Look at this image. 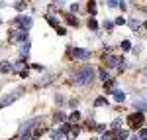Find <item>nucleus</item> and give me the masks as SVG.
<instances>
[{"label":"nucleus","instance_id":"4468645a","mask_svg":"<svg viewBox=\"0 0 147 140\" xmlns=\"http://www.w3.org/2000/svg\"><path fill=\"white\" fill-rule=\"evenodd\" d=\"M94 105H96V107H102V105H108V101H106V99H104V97H98V99H96V101H94Z\"/></svg>","mask_w":147,"mask_h":140},{"label":"nucleus","instance_id":"423d86ee","mask_svg":"<svg viewBox=\"0 0 147 140\" xmlns=\"http://www.w3.org/2000/svg\"><path fill=\"white\" fill-rule=\"evenodd\" d=\"M26 38H28V30H18L16 34L10 36L12 42H26Z\"/></svg>","mask_w":147,"mask_h":140},{"label":"nucleus","instance_id":"aec40b11","mask_svg":"<svg viewBox=\"0 0 147 140\" xmlns=\"http://www.w3.org/2000/svg\"><path fill=\"white\" fill-rule=\"evenodd\" d=\"M55 120L59 122V120H65V115L63 113H55Z\"/></svg>","mask_w":147,"mask_h":140},{"label":"nucleus","instance_id":"39448f33","mask_svg":"<svg viewBox=\"0 0 147 140\" xmlns=\"http://www.w3.org/2000/svg\"><path fill=\"white\" fill-rule=\"evenodd\" d=\"M20 93H22V91H14V93L6 95V97H4V99L0 101V109H2V107H6V105H10V103H14V101H16L18 97H20Z\"/></svg>","mask_w":147,"mask_h":140},{"label":"nucleus","instance_id":"2eb2a0df","mask_svg":"<svg viewBox=\"0 0 147 140\" xmlns=\"http://www.w3.org/2000/svg\"><path fill=\"white\" fill-rule=\"evenodd\" d=\"M88 12H90L92 16L96 14V4H94V0H90V2H88Z\"/></svg>","mask_w":147,"mask_h":140},{"label":"nucleus","instance_id":"dca6fc26","mask_svg":"<svg viewBox=\"0 0 147 140\" xmlns=\"http://www.w3.org/2000/svg\"><path fill=\"white\" fill-rule=\"evenodd\" d=\"M127 49H131V44H129L127 40H124V42H122V51H127Z\"/></svg>","mask_w":147,"mask_h":140},{"label":"nucleus","instance_id":"7ed1b4c3","mask_svg":"<svg viewBox=\"0 0 147 140\" xmlns=\"http://www.w3.org/2000/svg\"><path fill=\"white\" fill-rule=\"evenodd\" d=\"M12 24L18 26L20 30H30V26H32V18H30V16H18Z\"/></svg>","mask_w":147,"mask_h":140},{"label":"nucleus","instance_id":"4be33fe9","mask_svg":"<svg viewBox=\"0 0 147 140\" xmlns=\"http://www.w3.org/2000/svg\"><path fill=\"white\" fill-rule=\"evenodd\" d=\"M79 118H80V115H79V113H77V111H75L73 115H71V120H79Z\"/></svg>","mask_w":147,"mask_h":140},{"label":"nucleus","instance_id":"a878e982","mask_svg":"<svg viewBox=\"0 0 147 140\" xmlns=\"http://www.w3.org/2000/svg\"><path fill=\"white\" fill-rule=\"evenodd\" d=\"M94 128L98 130V132H104V128H106V126H104V124H96V126H94Z\"/></svg>","mask_w":147,"mask_h":140},{"label":"nucleus","instance_id":"9d476101","mask_svg":"<svg viewBox=\"0 0 147 140\" xmlns=\"http://www.w3.org/2000/svg\"><path fill=\"white\" fill-rule=\"evenodd\" d=\"M8 71H12V63L10 61H2L0 63V73H8Z\"/></svg>","mask_w":147,"mask_h":140},{"label":"nucleus","instance_id":"c756f323","mask_svg":"<svg viewBox=\"0 0 147 140\" xmlns=\"http://www.w3.org/2000/svg\"><path fill=\"white\" fill-rule=\"evenodd\" d=\"M55 4H59V6H63V4H65V0H55Z\"/></svg>","mask_w":147,"mask_h":140},{"label":"nucleus","instance_id":"bb28decb","mask_svg":"<svg viewBox=\"0 0 147 140\" xmlns=\"http://www.w3.org/2000/svg\"><path fill=\"white\" fill-rule=\"evenodd\" d=\"M67 22H69V24H75V26H77V18H71V16H69Z\"/></svg>","mask_w":147,"mask_h":140},{"label":"nucleus","instance_id":"393cba45","mask_svg":"<svg viewBox=\"0 0 147 140\" xmlns=\"http://www.w3.org/2000/svg\"><path fill=\"white\" fill-rule=\"evenodd\" d=\"M57 34H59V36H65L67 32H65V28H61V26H59V28H57Z\"/></svg>","mask_w":147,"mask_h":140},{"label":"nucleus","instance_id":"5701e85b","mask_svg":"<svg viewBox=\"0 0 147 140\" xmlns=\"http://www.w3.org/2000/svg\"><path fill=\"white\" fill-rule=\"evenodd\" d=\"M139 138H147V128H141V132H139Z\"/></svg>","mask_w":147,"mask_h":140},{"label":"nucleus","instance_id":"9b49d317","mask_svg":"<svg viewBox=\"0 0 147 140\" xmlns=\"http://www.w3.org/2000/svg\"><path fill=\"white\" fill-rule=\"evenodd\" d=\"M114 101H116V103H122V101H124V99H125V93H124V91H114Z\"/></svg>","mask_w":147,"mask_h":140},{"label":"nucleus","instance_id":"412c9836","mask_svg":"<svg viewBox=\"0 0 147 140\" xmlns=\"http://www.w3.org/2000/svg\"><path fill=\"white\" fill-rule=\"evenodd\" d=\"M108 6H110V8H116V6H120V4H118V0H108Z\"/></svg>","mask_w":147,"mask_h":140},{"label":"nucleus","instance_id":"b1692460","mask_svg":"<svg viewBox=\"0 0 147 140\" xmlns=\"http://www.w3.org/2000/svg\"><path fill=\"white\" fill-rule=\"evenodd\" d=\"M129 26H131L134 30H137V28H139V22H136V20H131V22H129Z\"/></svg>","mask_w":147,"mask_h":140},{"label":"nucleus","instance_id":"c85d7f7f","mask_svg":"<svg viewBox=\"0 0 147 140\" xmlns=\"http://www.w3.org/2000/svg\"><path fill=\"white\" fill-rule=\"evenodd\" d=\"M102 140H112V136H110V134H104V136H102Z\"/></svg>","mask_w":147,"mask_h":140},{"label":"nucleus","instance_id":"473e14b6","mask_svg":"<svg viewBox=\"0 0 147 140\" xmlns=\"http://www.w3.org/2000/svg\"><path fill=\"white\" fill-rule=\"evenodd\" d=\"M134 140H139V138H134Z\"/></svg>","mask_w":147,"mask_h":140},{"label":"nucleus","instance_id":"ddd939ff","mask_svg":"<svg viewBox=\"0 0 147 140\" xmlns=\"http://www.w3.org/2000/svg\"><path fill=\"white\" fill-rule=\"evenodd\" d=\"M51 136L55 140H59V138H63V130H51Z\"/></svg>","mask_w":147,"mask_h":140},{"label":"nucleus","instance_id":"6e6552de","mask_svg":"<svg viewBox=\"0 0 147 140\" xmlns=\"http://www.w3.org/2000/svg\"><path fill=\"white\" fill-rule=\"evenodd\" d=\"M104 63H106V65H108V67H114V65H118V63H120V61H118V59L114 57V55H110V53H108V55H106V57H104Z\"/></svg>","mask_w":147,"mask_h":140},{"label":"nucleus","instance_id":"2f4dec72","mask_svg":"<svg viewBox=\"0 0 147 140\" xmlns=\"http://www.w3.org/2000/svg\"><path fill=\"white\" fill-rule=\"evenodd\" d=\"M145 28H147V22H145Z\"/></svg>","mask_w":147,"mask_h":140},{"label":"nucleus","instance_id":"f03ea898","mask_svg":"<svg viewBox=\"0 0 147 140\" xmlns=\"http://www.w3.org/2000/svg\"><path fill=\"white\" fill-rule=\"evenodd\" d=\"M127 124H129L131 128H139V126L143 124V113L137 111L134 115H129V117H127Z\"/></svg>","mask_w":147,"mask_h":140},{"label":"nucleus","instance_id":"0eeeda50","mask_svg":"<svg viewBox=\"0 0 147 140\" xmlns=\"http://www.w3.org/2000/svg\"><path fill=\"white\" fill-rule=\"evenodd\" d=\"M73 55L77 59H86L88 57V51H86V49H80V47H75V49H73Z\"/></svg>","mask_w":147,"mask_h":140},{"label":"nucleus","instance_id":"1a4fd4ad","mask_svg":"<svg viewBox=\"0 0 147 140\" xmlns=\"http://www.w3.org/2000/svg\"><path fill=\"white\" fill-rule=\"evenodd\" d=\"M134 105H136V109H137V111H145V109H147V101L136 99V101H134Z\"/></svg>","mask_w":147,"mask_h":140},{"label":"nucleus","instance_id":"7c9ffc66","mask_svg":"<svg viewBox=\"0 0 147 140\" xmlns=\"http://www.w3.org/2000/svg\"><path fill=\"white\" fill-rule=\"evenodd\" d=\"M90 140H98V138H90Z\"/></svg>","mask_w":147,"mask_h":140},{"label":"nucleus","instance_id":"f3484780","mask_svg":"<svg viewBox=\"0 0 147 140\" xmlns=\"http://www.w3.org/2000/svg\"><path fill=\"white\" fill-rule=\"evenodd\" d=\"M100 79H102V81H104V83H106V81H110V75H108L106 71L102 69V71H100Z\"/></svg>","mask_w":147,"mask_h":140},{"label":"nucleus","instance_id":"f8f14e48","mask_svg":"<svg viewBox=\"0 0 147 140\" xmlns=\"http://www.w3.org/2000/svg\"><path fill=\"white\" fill-rule=\"evenodd\" d=\"M30 42H24L22 44V49H20V53H22V55H26V53H30Z\"/></svg>","mask_w":147,"mask_h":140},{"label":"nucleus","instance_id":"cd10ccee","mask_svg":"<svg viewBox=\"0 0 147 140\" xmlns=\"http://www.w3.org/2000/svg\"><path fill=\"white\" fill-rule=\"evenodd\" d=\"M116 24H122V26H124L125 20H124V18H116Z\"/></svg>","mask_w":147,"mask_h":140},{"label":"nucleus","instance_id":"a211bd4d","mask_svg":"<svg viewBox=\"0 0 147 140\" xmlns=\"http://www.w3.org/2000/svg\"><path fill=\"white\" fill-rule=\"evenodd\" d=\"M88 28H90V30H96V28H98V24H96V20H94V18H90V20H88Z\"/></svg>","mask_w":147,"mask_h":140},{"label":"nucleus","instance_id":"20e7f679","mask_svg":"<svg viewBox=\"0 0 147 140\" xmlns=\"http://www.w3.org/2000/svg\"><path fill=\"white\" fill-rule=\"evenodd\" d=\"M34 122L35 120H28L22 128H20V138L22 140H32V134H30V132H32V124H34Z\"/></svg>","mask_w":147,"mask_h":140},{"label":"nucleus","instance_id":"6ab92c4d","mask_svg":"<svg viewBox=\"0 0 147 140\" xmlns=\"http://www.w3.org/2000/svg\"><path fill=\"white\" fill-rule=\"evenodd\" d=\"M47 22L51 24V26H55V30L59 28V24H57V20H55V18H51V16H47Z\"/></svg>","mask_w":147,"mask_h":140},{"label":"nucleus","instance_id":"f257e3e1","mask_svg":"<svg viewBox=\"0 0 147 140\" xmlns=\"http://www.w3.org/2000/svg\"><path fill=\"white\" fill-rule=\"evenodd\" d=\"M92 77H94V71H92V67H82L79 73H75L73 83H75V85H88V83L92 81Z\"/></svg>","mask_w":147,"mask_h":140},{"label":"nucleus","instance_id":"72a5a7b5","mask_svg":"<svg viewBox=\"0 0 147 140\" xmlns=\"http://www.w3.org/2000/svg\"><path fill=\"white\" fill-rule=\"evenodd\" d=\"M145 75H147V69H145Z\"/></svg>","mask_w":147,"mask_h":140}]
</instances>
